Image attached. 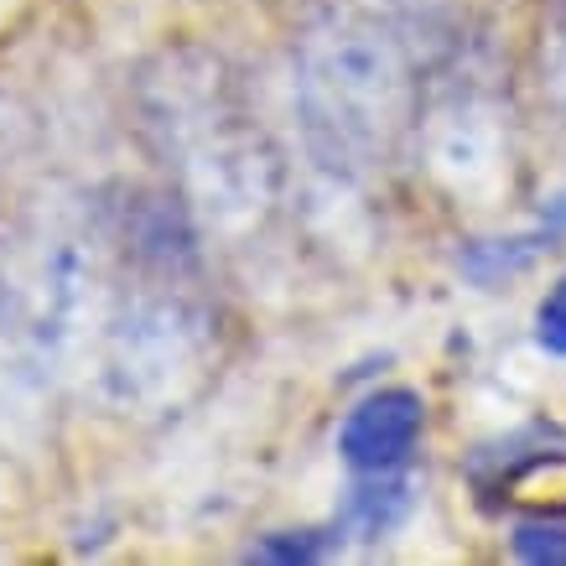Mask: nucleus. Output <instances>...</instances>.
<instances>
[{
    "label": "nucleus",
    "instance_id": "obj_1",
    "mask_svg": "<svg viewBox=\"0 0 566 566\" xmlns=\"http://www.w3.org/2000/svg\"><path fill=\"white\" fill-rule=\"evenodd\" d=\"M421 437V400L411 390H379L338 431V452L359 473H390L411 458Z\"/></svg>",
    "mask_w": 566,
    "mask_h": 566
},
{
    "label": "nucleus",
    "instance_id": "obj_2",
    "mask_svg": "<svg viewBox=\"0 0 566 566\" xmlns=\"http://www.w3.org/2000/svg\"><path fill=\"white\" fill-rule=\"evenodd\" d=\"M520 562H566V515H535L515 531Z\"/></svg>",
    "mask_w": 566,
    "mask_h": 566
},
{
    "label": "nucleus",
    "instance_id": "obj_3",
    "mask_svg": "<svg viewBox=\"0 0 566 566\" xmlns=\"http://www.w3.org/2000/svg\"><path fill=\"white\" fill-rule=\"evenodd\" d=\"M400 510H406V489H400V483H379V489H359V494H354L348 520H354L364 535H379Z\"/></svg>",
    "mask_w": 566,
    "mask_h": 566
},
{
    "label": "nucleus",
    "instance_id": "obj_4",
    "mask_svg": "<svg viewBox=\"0 0 566 566\" xmlns=\"http://www.w3.org/2000/svg\"><path fill=\"white\" fill-rule=\"evenodd\" d=\"M535 338L551 354H566V275H562V286L541 302V312H535Z\"/></svg>",
    "mask_w": 566,
    "mask_h": 566
}]
</instances>
